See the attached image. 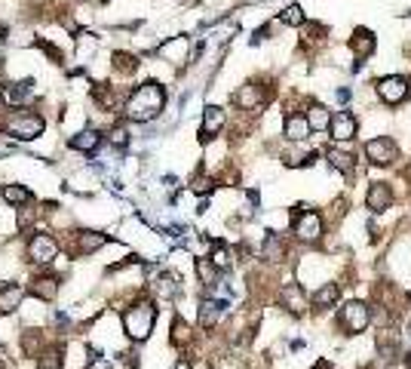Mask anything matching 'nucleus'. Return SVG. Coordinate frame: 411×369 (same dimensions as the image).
<instances>
[{
    "mask_svg": "<svg viewBox=\"0 0 411 369\" xmlns=\"http://www.w3.org/2000/svg\"><path fill=\"white\" fill-rule=\"evenodd\" d=\"M307 126L310 129H329V120H331V114L329 111H325V108L322 105H313V108H310V111H307Z\"/></svg>",
    "mask_w": 411,
    "mask_h": 369,
    "instance_id": "obj_25",
    "label": "nucleus"
},
{
    "mask_svg": "<svg viewBox=\"0 0 411 369\" xmlns=\"http://www.w3.org/2000/svg\"><path fill=\"white\" fill-rule=\"evenodd\" d=\"M316 369H329V363H325V360H320V363H316Z\"/></svg>",
    "mask_w": 411,
    "mask_h": 369,
    "instance_id": "obj_37",
    "label": "nucleus"
},
{
    "mask_svg": "<svg viewBox=\"0 0 411 369\" xmlns=\"http://www.w3.org/2000/svg\"><path fill=\"white\" fill-rule=\"evenodd\" d=\"M335 298H338V287H335V283H329V287H322L320 292H316V296H313V302L320 305V308H325V305H331V302H335Z\"/></svg>",
    "mask_w": 411,
    "mask_h": 369,
    "instance_id": "obj_32",
    "label": "nucleus"
},
{
    "mask_svg": "<svg viewBox=\"0 0 411 369\" xmlns=\"http://www.w3.org/2000/svg\"><path fill=\"white\" fill-rule=\"evenodd\" d=\"M98 145H102V133L98 129H80V133H74L71 136V148L74 151H80V154H92V151H98Z\"/></svg>",
    "mask_w": 411,
    "mask_h": 369,
    "instance_id": "obj_15",
    "label": "nucleus"
},
{
    "mask_svg": "<svg viewBox=\"0 0 411 369\" xmlns=\"http://www.w3.org/2000/svg\"><path fill=\"white\" fill-rule=\"evenodd\" d=\"M160 56L166 62H175V65H181L184 59H188V41L184 37H172L169 43L160 46Z\"/></svg>",
    "mask_w": 411,
    "mask_h": 369,
    "instance_id": "obj_19",
    "label": "nucleus"
},
{
    "mask_svg": "<svg viewBox=\"0 0 411 369\" xmlns=\"http://www.w3.org/2000/svg\"><path fill=\"white\" fill-rule=\"evenodd\" d=\"M61 363H65V348L61 345H46L37 354V369H61Z\"/></svg>",
    "mask_w": 411,
    "mask_h": 369,
    "instance_id": "obj_18",
    "label": "nucleus"
},
{
    "mask_svg": "<svg viewBox=\"0 0 411 369\" xmlns=\"http://www.w3.org/2000/svg\"><path fill=\"white\" fill-rule=\"evenodd\" d=\"M366 203H368V210H371V212H384V210H390V203H393V191H390V184L375 182V184L368 188Z\"/></svg>",
    "mask_w": 411,
    "mask_h": 369,
    "instance_id": "obj_13",
    "label": "nucleus"
},
{
    "mask_svg": "<svg viewBox=\"0 0 411 369\" xmlns=\"http://www.w3.org/2000/svg\"><path fill=\"white\" fill-rule=\"evenodd\" d=\"M172 342L175 345H190V326L184 320H175L172 323Z\"/></svg>",
    "mask_w": 411,
    "mask_h": 369,
    "instance_id": "obj_31",
    "label": "nucleus"
},
{
    "mask_svg": "<svg viewBox=\"0 0 411 369\" xmlns=\"http://www.w3.org/2000/svg\"><path fill=\"white\" fill-rule=\"evenodd\" d=\"M107 243V234L102 231H74L71 237V256H92Z\"/></svg>",
    "mask_w": 411,
    "mask_h": 369,
    "instance_id": "obj_5",
    "label": "nucleus"
},
{
    "mask_svg": "<svg viewBox=\"0 0 411 369\" xmlns=\"http://www.w3.org/2000/svg\"><path fill=\"white\" fill-rule=\"evenodd\" d=\"M261 256H264L267 261L283 259V240H279V234H267L264 237V249H261Z\"/></svg>",
    "mask_w": 411,
    "mask_h": 369,
    "instance_id": "obj_28",
    "label": "nucleus"
},
{
    "mask_svg": "<svg viewBox=\"0 0 411 369\" xmlns=\"http://www.w3.org/2000/svg\"><path fill=\"white\" fill-rule=\"evenodd\" d=\"M209 261H212V265L218 268V271H227L230 261H234V259H230V252L224 249V246H212V256H209Z\"/></svg>",
    "mask_w": 411,
    "mask_h": 369,
    "instance_id": "obj_30",
    "label": "nucleus"
},
{
    "mask_svg": "<svg viewBox=\"0 0 411 369\" xmlns=\"http://www.w3.org/2000/svg\"><path fill=\"white\" fill-rule=\"evenodd\" d=\"M197 277L203 280V287H215L218 283V268L209 259H197Z\"/></svg>",
    "mask_w": 411,
    "mask_h": 369,
    "instance_id": "obj_27",
    "label": "nucleus"
},
{
    "mask_svg": "<svg viewBox=\"0 0 411 369\" xmlns=\"http://www.w3.org/2000/svg\"><path fill=\"white\" fill-rule=\"evenodd\" d=\"M378 96H381L387 105H399L402 99L408 96V80L405 77H384V80L378 83Z\"/></svg>",
    "mask_w": 411,
    "mask_h": 369,
    "instance_id": "obj_10",
    "label": "nucleus"
},
{
    "mask_svg": "<svg viewBox=\"0 0 411 369\" xmlns=\"http://www.w3.org/2000/svg\"><path fill=\"white\" fill-rule=\"evenodd\" d=\"M350 50L356 52V56H368L371 50H375V34L366 28H356L353 31V41H350Z\"/></svg>",
    "mask_w": 411,
    "mask_h": 369,
    "instance_id": "obj_23",
    "label": "nucleus"
},
{
    "mask_svg": "<svg viewBox=\"0 0 411 369\" xmlns=\"http://www.w3.org/2000/svg\"><path fill=\"white\" fill-rule=\"evenodd\" d=\"M283 22L285 25H304V13H301V6H289V10L283 13Z\"/></svg>",
    "mask_w": 411,
    "mask_h": 369,
    "instance_id": "obj_34",
    "label": "nucleus"
},
{
    "mask_svg": "<svg viewBox=\"0 0 411 369\" xmlns=\"http://www.w3.org/2000/svg\"><path fill=\"white\" fill-rule=\"evenodd\" d=\"M107 142H111L114 148H126L129 145V129L126 126H114L111 133H107Z\"/></svg>",
    "mask_w": 411,
    "mask_h": 369,
    "instance_id": "obj_33",
    "label": "nucleus"
},
{
    "mask_svg": "<svg viewBox=\"0 0 411 369\" xmlns=\"http://www.w3.org/2000/svg\"><path fill=\"white\" fill-rule=\"evenodd\" d=\"M0 129L19 142H34L37 136H43L46 120L37 111H10L0 117Z\"/></svg>",
    "mask_w": 411,
    "mask_h": 369,
    "instance_id": "obj_2",
    "label": "nucleus"
},
{
    "mask_svg": "<svg viewBox=\"0 0 411 369\" xmlns=\"http://www.w3.org/2000/svg\"><path fill=\"white\" fill-rule=\"evenodd\" d=\"M294 234H298V240H304V243H316L322 234V219L316 212L294 215Z\"/></svg>",
    "mask_w": 411,
    "mask_h": 369,
    "instance_id": "obj_9",
    "label": "nucleus"
},
{
    "mask_svg": "<svg viewBox=\"0 0 411 369\" xmlns=\"http://www.w3.org/2000/svg\"><path fill=\"white\" fill-rule=\"evenodd\" d=\"M31 92H34V80H15V83H3L0 87V102L6 108H22L31 99Z\"/></svg>",
    "mask_w": 411,
    "mask_h": 369,
    "instance_id": "obj_7",
    "label": "nucleus"
},
{
    "mask_svg": "<svg viewBox=\"0 0 411 369\" xmlns=\"http://www.w3.org/2000/svg\"><path fill=\"white\" fill-rule=\"evenodd\" d=\"M178 289H181V283H178L175 274H160L157 280H154V292H157V298H166V302H172L178 296Z\"/></svg>",
    "mask_w": 411,
    "mask_h": 369,
    "instance_id": "obj_20",
    "label": "nucleus"
},
{
    "mask_svg": "<svg viewBox=\"0 0 411 369\" xmlns=\"http://www.w3.org/2000/svg\"><path fill=\"white\" fill-rule=\"evenodd\" d=\"M138 68V59L133 56V52H114V71L123 74V77H129Z\"/></svg>",
    "mask_w": 411,
    "mask_h": 369,
    "instance_id": "obj_26",
    "label": "nucleus"
},
{
    "mask_svg": "<svg viewBox=\"0 0 411 369\" xmlns=\"http://www.w3.org/2000/svg\"><path fill=\"white\" fill-rule=\"evenodd\" d=\"M366 154H368V160L371 164H378V166H390L393 160H396V142L393 138H387V136H378V138H371V142L366 145Z\"/></svg>",
    "mask_w": 411,
    "mask_h": 369,
    "instance_id": "obj_6",
    "label": "nucleus"
},
{
    "mask_svg": "<svg viewBox=\"0 0 411 369\" xmlns=\"http://www.w3.org/2000/svg\"><path fill=\"white\" fill-rule=\"evenodd\" d=\"M279 298H283V305L289 308L292 314H304L307 311V298H304V289L298 287V283H285L283 292H279Z\"/></svg>",
    "mask_w": 411,
    "mask_h": 369,
    "instance_id": "obj_17",
    "label": "nucleus"
},
{
    "mask_svg": "<svg viewBox=\"0 0 411 369\" xmlns=\"http://www.w3.org/2000/svg\"><path fill=\"white\" fill-rule=\"evenodd\" d=\"M28 259L34 261V265H52V261L59 259V240L52 234H31L28 240Z\"/></svg>",
    "mask_w": 411,
    "mask_h": 369,
    "instance_id": "obj_4",
    "label": "nucleus"
},
{
    "mask_svg": "<svg viewBox=\"0 0 411 369\" xmlns=\"http://www.w3.org/2000/svg\"><path fill=\"white\" fill-rule=\"evenodd\" d=\"M163 105H166V89H163L157 80H147V83H142V87L133 89V96H129L126 105H123V114L135 123H147L163 111Z\"/></svg>",
    "mask_w": 411,
    "mask_h": 369,
    "instance_id": "obj_1",
    "label": "nucleus"
},
{
    "mask_svg": "<svg viewBox=\"0 0 411 369\" xmlns=\"http://www.w3.org/2000/svg\"><path fill=\"white\" fill-rule=\"evenodd\" d=\"M87 369H114V366H111V360H105V357H96V360H92V363H89Z\"/></svg>",
    "mask_w": 411,
    "mask_h": 369,
    "instance_id": "obj_35",
    "label": "nucleus"
},
{
    "mask_svg": "<svg viewBox=\"0 0 411 369\" xmlns=\"http://www.w3.org/2000/svg\"><path fill=\"white\" fill-rule=\"evenodd\" d=\"M175 369H190V363H188V360H178Z\"/></svg>",
    "mask_w": 411,
    "mask_h": 369,
    "instance_id": "obj_36",
    "label": "nucleus"
},
{
    "mask_svg": "<svg viewBox=\"0 0 411 369\" xmlns=\"http://www.w3.org/2000/svg\"><path fill=\"white\" fill-rule=\"evenodd\" d=\"M22 298H25V289H22L19 283L0 287V317H6V314H13L15 308H22Z\"/></svg>",
    "mask_w": 411,
    "mask_h": 369,
    "instance_id": "obj_14",
    "label": "nucleus"
},
{
    "mask_svg": "<svg viewBox=\"0 0 411 369\" xmlns=\"http://www.w3.org/2000/svg\"><path fill=\"white\" fill-rule=\"evenodd\" d=\"M28 292L37 298V302H52V298L59 296V280L52 274H37L34 280H31V287H28Z\"/></svg>",
    "mask_w": 411,
    "mask_h": 369,
    "instance_id": "obj_11",
    "label": "nucleus"
},
{
    "mask_svg": "<svg viewBox=\"0 0 411 369\" xmlns=\"http://www.w3.org/2000/svg\"><path fill=\"white\" fill-rule=\"evenodd\" d=\"M154 320H157V308H154V302H147V298H138V302H133L123 311V329H126V335L133 342H144L151 335Z\"/></svg>",
    "mask_w": 411,
    "mask_h": 369,
    "instance_id": "obj_3",
    "label": "nucleus"
},
{
    "mask_svg": "<svg viewBox=\"0 0 411 369\" xmlns=\"http://www.w3.org/2000/svg\"><path fill=\"white\" fill-rule=\"evenodd\" d=\"M325 160H329L335 169H341V173H350V169H353V157H350V154H344V151H338V148H329Z\"/></svg>",
    "mask_w": 411,
    "mask_h": 369,
    "instance_id": "obj_29",
    "label": "nucleus"
},
{
    "mask_svg": "<svg viewBox=\"0 0 411 369\" xmlns=\"http://www.w3.org/2000/svg\"><path fill=\"white\" fill-rule=\"evenodd\" d=\"M329 126H331V138H335V142H350V138L356 136V120L344 111L335 114V117L329 120Z\"/></svg>",
    "mask_w": 411,
    "mask_h": 369,
    "instance_id": "obj_16",
    "label": "nucleus"
},
{
    "mask_svg": "<svg viewBox=\"0 0 411 369\" xmlns=\"http://www.w3.org/2000/svg\"><path fill=\"white\" fill-rule=\"evenodd\" d=\"M224 120H227V114L221 111V108H206V114H203V126H200V138L203 142H209V138H215L221 133V126H224Z\"/></svg>",
    "mask_w": 411,
    "mask_h": 369,
    "instance_id": "obj_12",
    "label": "nucleus"
},
{
    "mask_svg": "<svg viewBox=\"0 0 411 369\" xmlns=\"http://www.w3.org/2000/svg\"><path fill=\"white\" fill-rule=\"evenodd\" d=\"M0 197H3V203H10V206L31 203V191L25 188V184H3V188H0Z\"/></svg>",
    "mask_w": 411,
    "mask_h": 369,
    "instance_id": "obj_21",
    "label": "nucleus"
},
{
    "mask_svg": "<svg viewBox=\"0 0 411 369\" xmlns=\"http://www.w3.org/2000/svg\"><path fill=\"white\" fill-rule=\"evenodd\" d=\"M285 136H289L292 142H304V138L310 136V126H307V120L301 117V114H292V117L285 120Z\"/></svg>",
    "mask_w": 411,
    "mask_h": 369,
    "instance_id": "obj_24",
    "label": "nucleus"
},
{
    "mask_svg": "<svg viewBox=\"0 0 411 369\" xmlns=\"http://www.w3.org/2000/svg\"><path fill=\"white\" fill-rule=\"evenodd\" d=\"M261 102H264V89L255 87V83H252V87H243L237 92V105H243L246 111H255Z\"/></svg>",
    "mask_w": 411,
    "mask_h": 369,
    "instance_id": "obj_22",
    "label": "nucleus"
},
{
    "mask_svg": "<svg viewBox=\"0 0 411 369\" xmlns=\"http://www.w3.org/2000/svg\"><path fill=\"white\" fill-rule=\"evenodd\" d=\"M341 323L347 333H362L368 326V308L362 302H347L341 308Z\"/></svg>",
    "mask_w": 411,
    "mask_h": 369,
    "instance_id": "obj_8",
    "label": "nucleus"
}]
</instances>
